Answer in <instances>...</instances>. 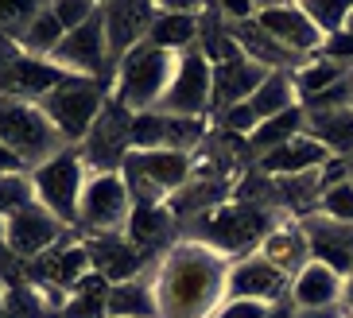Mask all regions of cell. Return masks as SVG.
Returning a JSON list of instances; mask_svg holds the SVG:
<instances>
[{
    "label": "cell",
    "mask_w": 353,
    "mask_h": 318,
    "mask_svg": "<svg viewBox=\"0 0 353 318\" xmlns=\"http://www.w3.org/2000/svg\"><path fill=\"white\" fill-rule=\"evenodd\" d=\"M229 260L198 241H179L152 272L159 318H210L225 299Z\"/></svg>",
    "instance_id": "1"
},
{
    "label": "cell",
    "mask_w": 353,
    "mask_h": 318,
    "mask_svg": "<svg viewBox=\"0 0 353 318\" xmlns=\"http://www.w3.org/2000/svg\"><path fill=\"white\" fill-rule=\"evenodd\" d=\"M175 62H179L175 51H159L152 43H140V47L128 51L125 59H121V66H117L113 101L121 105V109H128L132 117L159 109L167 86L175 78Z\"/></svg>",
    "instance_id": "2"
},
{
    "label": "cell",
    "mask_w": 353,
    "mask_h": 318,
    "mask_svg": "<svg viewBox=\"0 0 353 318\" xmlns=\"http://www.w3.org/2000/svg\"><path fill=\"white\" fill-rule=\"evenodd\" d=\"M28 179H32L35 206H43V210H47L54 221H63L66 229L78 226V202H82L85 179H90V167H85L78 148L54 152L51 159H43L39 167H32Z\"/></svg>",
    "instance_id": "3"
},
{
    "label": "cell",
    "mask_w": 353,
    "mask_h": 318,
    "mask_svg": "<svg viewBox=\"0 0 353 318\" xmlns=\"http://www.w3.org/2000/svg\"><path fill=\"white\" fill-rule=\"evenodd\" d=\"M113 86L94 82V78H66L59 90H51L39 101L43 117L51 121V128L63 136V144H82L85 132L94 128V121L101 117L105 101H109Z\"/></svg>",
    "instance_id": "4"
},
{
    "label": "cell",
    "mask_w": 353,
    "mask_h": 318,
    "mask_svg": "<svg viewBox=\"0 0 353 318\" xmlns=\"http://www.w3.org/2000/svg\"><path fill=\"white\" fill-rule=\"evenodd\" d=\"M0 140L28 163V171L39 167L43 159H51L54 152L70 148L51 128V121L43 117L39 105L28 101V97H12V93L0 97Z\"/></svg>",
    "instance_id": "5"
},
{
    "label": "cell",
    "mask_w": 353,
    "mask_h": 318,
    "mask_svg": "<svg viewBox=\"0 0 353 318\" xmlns=\"http://www.w3.org/2000/svg\"><path fill=\"white\" fill-rule=\"evenodd\" d=\"M190 155L183 152H128L121 163V179H125L132 206L140 202H163L167 195H179L190 183Z\"/></svg>",
    "instance_id": "6"
},
{
    "label": "cell",
    "mask_w": 353,
    "mask_h": 318,
    "mask_svg": "<svg viewBox=\"0 0 353 318\" xmlns=\"http://www.w3.org/2000/svg\"><path fill=\"white\" fill-rule=\"evenodd\" d=\"M202 233H198V245L214 248V252H221V257H252V248H260V241L268 237L272 229V217L264 214V210H256V206H218L214 214L202 217Z\"/></svg>",
    "instance_id": "7"
},
{
    "label": "cell",
    "mask_w": 353,
    "mask_h": 318,
    "mask_svg": "<svg viewBox=\"0 0 353 318\" xmlns=\"http://www.w3.org/2000/svg\"><path fill=\"white\" fill-rule=\"evenodd\" d=\"M128 214H132V195H128L121 171L90 175L78 202V229H85L90 237L101 233H125Z\"/></svg>",
    "instance_id": "8"
},
{
    "label": "cell",
    "mask_w": 353,
    "mask_h": 318,
    "mask_svg": "<svg viewBox=\"0 0 353 318\" xmlns=\"http://www.w3.org/2000/svg\"><path fill=\"white\" fill-rule=\"evenodd\" d=\"M214 109V66L198 47L179 54L175 62V78L167 86L159 113L171 117H206Z\"/></svg>",
    "instance_id": "9"
},
{
    "label": "cell",
    "mask_w": 353,
    "mask_h": 318,
    "mask_svg": "<svg viewBox=\"0 0 353 318\" xmlns=\"http://www.w3.org/2000/svg\"><path fill=\"white\" fill-rule=\"evenodd\" d=\"M54 66H63L74 78H94V82H109L113 86V62H109V51H105V23H101V4L82 28H74L63 35L59 51L51 54Z\"/></svg>",
    "instance_id": "10"
},
{
    "label": "cell",
    "mask_w": 353,
    "mask_h": 318,
    "mask_svg": "<svg viewBox=\"0 0 353 318\" xmlns=\"http://www.w3.org/2000/svg\"><path fill=\"white\" fill-rule=\"evenodd\" d=\"M128 124H132V113H128V109H121V105L113 101V93H109V101H105L101 117H97L94 128H90V132H85V140L78 144L85 167H90L94 175L121 171L125 155L132 152V144H128Z\"/></svg>",
    "instance_id": "11"
},
{
    "label": "cell",
    "mask_w": 353,
    "mask_h": 318,
    "mask_svg": "<svg viewBox=\"0 0 353 318\" xmlns=\"http://www.w3.org/2000/svg\"><path fill=\"white\" fill-rule=\"evenodd\" d=\"M256 28L268 31L272 39L280 43L283 51H291L295 59H314L322 47V31L311 23V16L303 12V4H288V0H276V4H256Z\"/></svg>",
    "instance_id": "12"
},
{
    "label": "cell",
    "mask_w": 353,
    "mask_h": 318,
    "mask_svg": "<svg viewBox=\"0 0 353 318\" xmlns=\"http://www.w3.org/2000/svg\"><path fill=\"white\" fill-rule=\"evenodd\" d=\"M152 20H156V4H136V0H109V4H101L105 51H109V62H113V74L128 51L148 43Z\"/></svg>",
    "instance_id": "13"
},
{
    "label": "cell",
    "mask_w": 353,
    "mask_h": 318,
    "mask_svg": "<svg viewBox=\"0 0 353 318\" xmlns=\"http://www.w3.org/2000/svg\"><path fill=\"white\" fill-rule=\"evenodd\" d=\"M291 295V276H283L276 264L252 252V257H241L237 264L229 268V284H225V299H252V303H264V307H276Z\"/></svg>",
    "instance_id": "14"
},
{
    "label": "cell",
    "mask_w": 353,
    "mask_h": 318,
    "mask_svg": "<svg viewBox=\"0 0 353 318\" xmlns=\"http://www.w3.org/2000/svg\"><path fill=\"white\" fill-rule=\"evenodd\" d=\"M66 226L54 221L43 206H23L20 214L8 217V252L16 260H35L43 252H51L59 241H63Z\"/></svg>",
    "instance_id": "15"
},
{
    "label": "cell",
    "mask_w": 353,
    "mask_h": 318,
    "mask_svg": "<svg viewBox=\"0 0 353 318\" xmlns=\"http://www.w3.org/2000/svg\"><path fill=\"white\" fill-rule=\"evenodd\" d=\"M202 31V4L194 0H171V4H156V20L148 28V43L159 51H190Z\"/></svg>",
    "instance_id": "16"
},
{
    "label": "cell",
    "mask_w": 353,
    "mask_h": 318,
    "mask_svg": "<svg viewBox=\"0 0 353 318\" xmlns=\"http://www.w3.org/2000/svg\"><path fill=\"white\" fill-rule=\"evenodd\" d=\"M299 226L307 233V245H311V260L334 268L342 279L350 276L353 272V226L330 221L322 214H303Z\"/></svg>",
    "instance_id": "17"
},
{
    "label": "cell",
    "mask_w": 353,
    "mask_h": 318,
    "mask_svg": "<svg viewBox=\"0 0 353 318\" xmlns=\"http://www.w3.org/2000/svg\"><path fill=\"white\" fill-rule=\"evenodd\" d=\"M85 252H90V264L105 284H125V279L144 276V257L132 248L125 233H101L85 241Z\"/></svg>",
    "instance_id": "18"
},
{
    "label": "cell",
    "mask_w": 353,
    "mask_h": 318,
    "mask_svg": "<svg viewBox=\"0 0 353 318\" xmlns=\"http://www.w3.org/2000/svg\"><path fill=\"white\" fill-rule=\"evenodd\" d=\"M171 233H175V214L167 202H140L132 206L128 214V226H125V237L132 241V248L140 257H156L171 245Z\"/></svg>",
    "instance_id": "19"
},
{
    "label": "cell",
    "mask_w": 353,
    "mask_h": 318,
    "mask_svg": "<svg viewBox=\"0 0 353 318\" xmlns=\"http://www.w3.org/2000/svg\"><path fill=\"white\" fill-rule=\"evenodd\" d=\"M268 74L272 70L256 66V62L245 59V54L225 59V62H214V113H221V109H229V105L249 101Z\"/></svg>",
    "instance_id": "20"
},
{
    "label": "cell",
    "mask_w": 353,
    "mask_h": 318,
    "mask_svg": "<svg viewBox=\"0 0 353 318\" xmlns=\"http://www.w3.org/2000/svg\"><path fill=\"white\" fill-rule=\"evenodd\" d=\"M342 291H345V279L334 268L319 264V260H311L291 279V303L299 310H334L342 303Z\"/></svg>",
    "instance_id": "21"
},
{
    "label": "cell",
    "mask_w": 353,
    "mask_h": 318,
    "mask_svg": "<svg viewBox=\"0 0 353 318\" xmlns=\"http://www.w3.org/2000/svg\"><path fill=\"white\" fill-rule=\"evenodd\" d=\"M334 155L326 152V148L314 140V136H295V140H288L283 148H276V152L260 155V171L264 175H276V179H295V175H311L314 167H326Z\"/></svg>",
    "instance_id": "22"
},
{
    "label": "cell",
    "mask_w": 353,
    "mask_h": 318,
    "mask_svg": "<svg viewBox=\"0 0 353 318\" xmlns=\"http://www.w3.org/2000/svg\"><path fill=\"white\" fill-rule=\"evenodd\" d=\"M256 252L268 260V264L280 268L283 276H291V279L311 264V245H307V233H303L299 221H280V226H272L268 237L260 241Z\"/></svg>",
    "instance_id": "23"
},
{
    "label": "cell",
    "mask_w": 353,
    "mask_h": 318,
    "mask_svg": "<svg viewBox=\"0 0 353 318\" xmlns=\"http://www.w3.org/2000/svg\"><path fill=\"white\" fill-rule=\"evenodd\" d=\"M105 318H159L152 276H136V279H125V284H109Z\"/></svg>",
    "instance_id": "24"
},
{
    "label": "cell",
    "mask_w": 353,
    "mask_h": 318,
    "mask_svg": "<svg viewBox=\"0 0 353 318\" xmlns=\"http://www.w3.org/2000/svg\"><path fill=\"white\" fill-rule=\"evenodd\" d=\"M66 78H74V74H66L63 66H54L51 59H32V54H20V59L12 62L8 86L16 93H23L28 101H32V97H39V101H43V97H47L51 90H59Z\"/></svg>",
    "instance_id": "25"
},
{
    "label": "cell",
    "mask_w": 353,
    "mask_h": 318,
    "mask_svg": "<svg viewBox=\"0 0 353 318\" xmlns=\"http://www.w3.org/2000/svg\"><path fill=\"white\" fill-rule=\"evenodd\" d=\"M307 113V109H303ZM307 136H314L334 159L353 155V109H334V113H307Z\"/></svg>",
    "instance_id": "26"
},
{
    "label": "cell",
    "mask_w": 353,
    "mask_h": 318,
    "mask_svg": "<svg viewBox=\"0 0 353 318\" xmlns=\"http://www.w3.org/2000/svg\"><path fill=\"white\" fill-rule=\"evenodd\" d=\"M299 105V93H295V82H291V70H272L260 90L249 97V109L256 113V121H272V117L288 113Z\"/></svg>",
    "instance_id": "27"
},
{
    "label": "cell",
    "mask_w": 353,
    "mask_h": 318,
    "mask_svg": "<svg viewBox=\"0 0 353 318\" xmlns=\"http://www.w3.org/2000/svg\"><path fill=\"white\" fill-rule=\"evenodd\" d=\"M303 132H307V113H303V105H295L288 113L256 124V132L249 136V152H256V159H260V155L276 152V148H283L288 140H295V136H303Z\"/></svg>",
    "instance_id": "28"
},
{
    "label": "cell",
    "mask_w": 353,
    "mask_h": 318,
    "mask_svg": "<svg viewBox=\"0 0 353 318\" xmlns=\"http://www.w3.org/2000/svg\"><path fill=\"white\" fill-rule=\"evenodd\" d=\"M63 23L54 20L51 4H43V12L35 16L28 28L16 35V47H20V54H32V59H51L54 51H59V43H63Z\"/></svg>",
    "instance_id": "29"
},
{
    "label": "cell",
    "mask_w": 353,
    "mask_h": 318,
    "mask_svg": "<svg viewBox=\"0 0 353 318\" xmlns=\"http://www.w3.org/2000/svg\"><path fill=\"white\" fill-rule=\"evenodd\" d=\"M345 66H338V62H326V59H307L303 66H295L291 70V82H295V93H299V105L311 101V97H319V93L334 90L338 82H345Z\"/></svg>",
    "instance_id": "30"
},
{
    "label": "cell",
    "mask_w": 353,
    "mask_h": 318,
    "mask_svg": "<svg viewBox=\"0 0 353 318\" xmlns=\"http://www.w3.org/2000/svg\"><path fill=\"white\" fill-rule=\"evenodd\" d=\"M105 295H109V284H105L97 272L78 284L66 299V307L59 310V318H105Z\"/></svg>",
    "instance_id": "31"
},
{
    "label": "cell",
    "mask_w": 353,
    "mask_h": 318,
    "mask_svg": "<svg viewBox=\"0 0 353 318\" xmlns=\"http://www.w3.org/2000/svg\"><path fill=\"white\" fill-rule=\"evenodd\" d=\"M303 12L311 16V23L322 31V39H326V35H334V31H345L353 4L350 0H307Z\"/></svg>",
    "instance_id": "32"
},
{
    "label": "cell",
    "mask_w": 353,
    "mask_h": 318,
    "mask_svg": "<svg viewBox=\"0 0 353 318\" xmlns=\"http://www.w3.org/2000/svg\"><path fill=\"white\" fill-rule=\"evenodd\" d=\"M47 315H51V310H47L43 295L28 284V279L8 284V295H4V318H47Z\"/></svg>",
    "instance_id": "33"
},
{
    "label": "cell",
    "mask_w": 353,
    "mask_h": 318,
    "mask_svg": "<svg viewBox=\"0 0 353 318\" xmlns=\"http://www.w3.org/2000/svg\"><path fill=\"white\" fill-rule=\"evenodd\" d=\"M314 214L330 217V221H342V226H353V179L338 186H326L319 195V210Z\"/></svg>",
    "instance_id": "34"
},
{
    "label": "cell",
    "mask_w": 353,
    "mask_h": 318,
    "mask_svg": "<svg viewBox=\"0 0 353 318\" xmlns=\"http://www.w3.org/2000/svg\"><path fill=\"white\" fill-rule=\"evenodd\" d=\"M32 202H35V195H32V179L28 175H0V217L4 221Z\"/></svg>",
    "instance_id": "35"
},
{
    "label": "cell",
    "mask_w": 353,
    "mask_h": 318,
    "mask_svg": "<svg viewBox=\"0 0 353 318\" xmlns=\"http://www.w3.org/2000/svg\"><path fill=\"white\" fill-rule=\"evenodd\" d=\"M39 12H43V4H35V0H12V4L0 0V31H4L8 39H16Z\"/></svg>",
    "instance_id": "36"
},
{
    "label": "cell",
    "mask_w": 353,
    "mask_h": 318,
    "mask_svg": "<svg viewBox=\"0 0 353 318\" xmlns=\"http://www.w3.org/2000/svg\"><path fill=\"white\" fill-rule=\"evenodd\" d=\"M256 113L249 109V101H241V105H229V109H221L218 113V128L229 136H241V140H249L252 132H256Z\"/></svg>",
    "instance_id": "37"
},
{
    "label": "cell",
    "mask_w": 353,
    "mask_h": 318,
    "mask_svg": "<svg viewBox=\"0 0 353 318\" xmlns=\"http://www.w3.org/2000/svg\"><path fill=\"white\" fill-rule=\"evenodd\" d=\"M51 12H54V20L63 23V31H74V28H82V23L94 16L97 4L94 0H54Z\"/></svg>",
    "instance_id": "38"
},
{
    "label": "cell",
    "mask_w": 353,
    "mask_h": 318,
    "mask_svg": "<svg viewBox=\"0 0 353 318\" xmlns=\"http://www.w3.org/2000/svg\"><path fill=\"white\" fill-rule=\"evenodd\" d=\"M319 59L338 62V66L353 70V31H334V35H326L319 47Z\"/></svg>",
    "instance_id": "39"
},
{
    "label": "cell",
    "mask_w": 353,
    "mask_h": 318,
    "mask_svg": "<svg viewBox=\"0 0 353 318\" xmlns=\"http://www.w3.org/2000/svg\"><path fill=\"white\" fill-rule=\"evenodd\" d=\"M272 307H264V303H252V299H221L218 310L210 318H268Z\"/></svg>",
    "instance_id": "40"
},
{
    "label": "cell",
    "mask_w": 353,
    "mask_h": 318,
    "mask_svg": "<svg viewBox=\"0 0 353 318\" xmlns=\"http://www.w3.org/2000/svg\"><path fill=\"white\" fill-rule=\"evenodd\" d=\"M0 175H28V163L0 140Z\"/></svg>",
    "instance_id": "41"
},
{
    "label": "cell",
    "mask_w": 353,
    "mask_h": 318,
    "mask_svg": "<svg viewBox=\"0 0 353 318\" xmlns=\"http://www.w3.org/2000/svg\"><path fill=\"white\" fill-rule=\"evenodd\" d=\"M342 303H345V310L353 315V272L345 276V291H342Z\"/></svg>",
    "instance_id": "42"
},
{
    "label": "cell",
    "mask_w": 353,
    "mask_h": 318,
    "mask_svg": "<svg viewBox=\"0 0 353 318\" xmlns=\"http://www.w3.org/2000/svg\"><path fill=\"white\" fill-rule=\"evenodd\" d=\"M8 257V221L0 217V260Z\"/></svg>",
    "instance_id": "43"
},
{
    "label": "cell",
    "mask_w": 353,
    "mask_h": 318,
    "mask_svg": "<svg viewBox=\"0 0 353 318\" xmlns=\"http://www.w3.org/2000/svg\"><path fill=\"white\" fill-rule=\"evenodd\" d=\"M338 315V307L334 310H299V315H291V318H334Z\"/></svg>",
    "instance_id": "44"
},
{
    "label": "cell",
    "mask_w": 353,
    "mask_h": 318,
    "mask_svg": "<svg viewBox=\"0 0 353 318\" xmlns=\"http://www.w3.org/2000/svg\"><path fill=\"white\" fill-rule=\"evenodd\" d=\"M345 93H350V109H353V70L345 74Z\"/></svg>",
    "instance_id": "45"
},
{
    "label": "cell",
    "mask_w": 353,
    "mask_h": 318,
    "mask_svg": "<svg viewBox=\"0 0 353 318\" xmlns=\"http://www.w3.org/2000/svg\"><path fill=\"white\" fill-rule=\"evenodd\" d=\"M4 295H8V284L0 279V318H4Z\"/></svg>",
    "instance_id": "46"
},
{
    "label": "cell",
    "mask_w": 353,
    "mask_h": 318,
    "mask_svg": "<svg viewBox=\"0 0 353 318\" xmlns=\"http://www.w3.org/2000/svg\"><path fill=\"white\" fill-rule=\"evenodd\" d=\"M345 31H353V12H350V23H345Z\"/></svg>",
    "instance_id": "47"
},
{
    "label": "cell",
    "mask_w": 353,
    "mask_h": 318,
    "mask_svg": "<svg viewBox=\"0 0 353 318\" xmlns=\"http://www.w3.org/2000/svg\"><path fill=\"white\" fill-rule=\"evenodd\" d=\"M350 163H353V155H350Z\"/></svg>",
    "instance_id": "48"
},
{
    "label": "cell",
    "mask_w": 353,
    "mask_h": 318,
    "mask_svg": "<svg viewBox=\"0 0 353 318\" xmlns=\"http://www.w3.org/2000/svg\"><path fill=\"white\" fill-rule=\"evenodd\" d=\"M350 179H353V175H350Z\"/></svg>",
    "instance_id": "49"
}]
</instances>
